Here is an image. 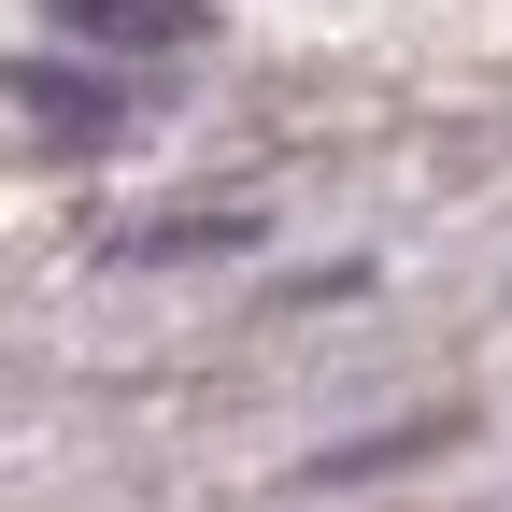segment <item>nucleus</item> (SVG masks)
<instances>
[{"mask_svg":"<svg viewBox=\"0 0 512 512\" xmlns=\"http://www.w3.org/2000/svg\"><path fill=\"white\" fill-rule=\"evenodd\" d=\"M43 29L86 57H185L214 43V0H43Z\"/></svg>","mask_w":512,"mask_h":512,"instance_id":"nucleus-1","label":"nucleus"}]
</instances>
